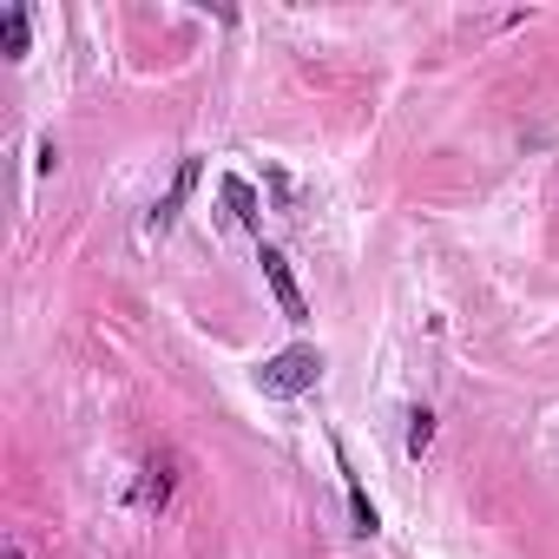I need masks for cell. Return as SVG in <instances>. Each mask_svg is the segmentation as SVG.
<instances>
[{"mask_svg":"<svg viewBox=\"0 0 559 559\" xmlns=\"http://www.w3.org/2000/svg\"><path fill=\"white\" fill-rule=\"evenodd\" d=\"M323 349H310V343H297V349H284V356H270L263 369H257V389L263 395H310L317 382H323Z\"/></svg>","mask_w":559,"mask_h":559,"instance_id":"cell-1","label":"cell"},{"mask_svg":"<svg viewBox=\"0 0 559 559\" xmlns=\"http://www.w3.org/2000/svg\"><path fill=\"white\" fill-rule=\"evenodd\" d=\"M257 263H263L270 297L284 304V317H290V323H310V304H304V290H297V276H290V257L276 250V243H263V250H257Z\"/></svg>","mask_w":559,"mask_h":559,"instance_id":"cell-2","label":"cell"},{"mask_svg":"<svg viewBox=\"0 0 559 559\" xmlns=\"http://www.w3.org/2000/svg\"><path fill=\"white\" fill-rule=\"evenodd\" d=\"M198 178H204V158H178V178H171V191L152 204V230H171V224H178V211H185V198L198 191Z\"/></svg>","mask_w":559,"mask_h":559,"instance_id":"cell-3","label":"cell"},{"mask_svg":"<svg viewBox=\"0 0 559 559\" xmlns=\"http://www.w3.org/2000/svg\"><path fill=\"white\" fill-rule=\"evenodd\" d=\"M336 474H343V493H349V520H356V533L376 539V533H382V513H376V500H369V487L356 480V467H349L343 448H336Z\"/></svg>","mask_w":559,"mask_h":559,"instance_id":"cell-4","label":"cell"},{"mask_svg":"<svg viewBox=\"0 0 559 559\" xmlns=\"http://www.w3.org/2000/svg\"><path fill=\"white\" fill-rule=\"evenodd\" d=\"M132 500H139V507H152V513H158V507L171 500V454H158V461H145V474H139V487H132Z\"/></svg>","mask_w":559,"mask_h":559,"instance_id":"cell-5","label":"cell"},{"mask_svg":"<svg viewBox=\"0 0 559 559\" xmlns=\"http://www.w3.org/2000/svg\"><path fill=\"white\" fill-rule=\"evenodd\" d=\"M27 40H34V8H8L0 14V53L27 60Z\"/></svg>","mask_w":559,"mask_h":559,"instance_id":"cell-6","label":"cell"},{"mask_svg":"<svg viewBox=\"0 0 559 559\" xmlns=\"http://www.w3.org/2000/svg\"><path fill=\"white\" fill-rule=\"evenodd\" d=\"M224 204H230V217H237L243 230H257V224H263V211H257V191H250V178H237V171L224 178Z\"/></svg>","mask_w":559,"mask_h":559,"instance_id":"cell-7","label":"cell"},{"mask_svg":"<svg viewBox=\"0 0 559 559\" xmlns=\"http://www.w3.org/2000/svg\"><path fill=\"white\" fill-rule=\"evenodd\" d=\"M435 448V408H408V461H421Z\"/></svg>","mask_w":559,"mask_h":559,"instance_id":"cell-8","label":"cell"},{"mask_svg":"<svg viewBox=\"0 0 559 559\" xmlns=\"http://www.w3.org/2000/svg\"><path fill=\"white\" fill-rule=\"evenodd\" d=\"M8 559H27V552H21V546H8Z\"/></svg>","mask_w":559,"mask_h":559,"instance_id":"cell-9","label":"cell"}]
</instances>
